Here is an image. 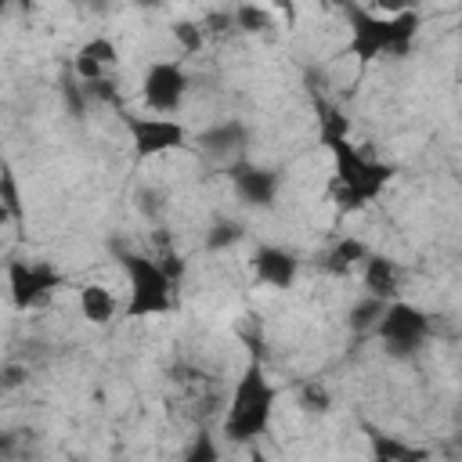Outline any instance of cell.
I'll use <instances>...</instances> for the list:
<instances>
[{"label": "cell", "instance_id": "ffe728a7", "mask_svg": "<svg viewBox=\"0 0 462 462\" xmlns=\"http://www.w3.org/2000/svg\"><path fill=\"white\" fill-rule=\"evenodd\" d=\"M235 22L245 32H260V29H271V11L267 7H256V4H238L235 7Z\"/></svg>", "mask_w": 462, "mask_h": 462}, {"label": "cell", "instance_id": "30bf717a", "mask_svg": "<svg viewBox=\"0 0 462 462\" xmlns=\"http://www.w3.org/2000/svg\"><path fill=\"white\" fill-rule=\"evenodd\" d=\"M296 271H300L296 256L285 253V249H278V245H260L253 253V274L263 285H271V289H289L296 282Z\"/></svg>", "mask_w": 462, "mask_h": 462}, {"label": "cell", "instance_id": "7a4b0ae2", "mask_svg": "<svg viewBox=\"0 0 462 462\" xmlns=\"http://www.w3.org/2000/svg\"><path fill=\"white\" fill-rule=\"evenodd\" d=\"M350 18V40H346V54L357 58L361 65L379 58V54H393L404 58L419 36V14L408 11H393V14H375L368 7L350 4L346 7Z\"/></svg>", "mask_w": 462, "mask_h": 462}, {"label": "cell", "instance_id": "d4e9b609", "mask_svg": "<svg viewBox=\"0 0 462 462\" xmlns=\"http://www.w3.org/2000/svg\"><path fill=\"white\" fill-rule=\"evenodd\" d=\"M249 462H271V458H267L263 451H253V455H249Z\"/></svg>", "mask_w": 462, "mask_h": 462}, {"label": "cell", "instance_id": "ac0fdd59", "mask_svg": "<svg viewBox=\"0 0 462 462\" xmlns=\"http://www.w3.org/2000/svg\"><path fill=\"white\" fill-rule=\"evenodd\" d=\"M0 202H4V220L22 224V199H18V184H14L11 166L0 170Z\"/></svg>", "mask_w": 462, "mask_h": 462}, {"label": "cell", "instance_id": "5bb4252c", "mask_svg": "<svg viewBox=\"0 0 462 462\" xmlns=\"http://www.w3.org/2000/svg\"><path fill=\"white\" fill-rule=\"evenodd\" d=\"M245 123L242 119H227V123H217V126H209L206 134H199V144H202V152H209V155H227V152H235L238 144H245Z\"/></svg>", "mask_w": 462, "mask_h": 462}, {"label": "cell", "instance_id": "6da1fadb", "mask_svg": "<svg viewBox=\"0 0 462 462\" xmlns=\"http://www.w3.org/2000/svg\"><path fill=\"white\" fill-rule=\"evenodd\" d=\"M318 130H321V144L332 152V162H336V206L343 213H354L390 184L393 166L357 152L350 144L346 116L325 101H318Z\"/></svg>", "mask_w": 462, "mask_h": 462}, {"label": "cell", "instance_id": "8992f818", "mask_svg": "<svg viewBox=\"0 0 462 462\" xmlns=\"http://www.w3.org/2000/svg\"><path fill=\"white\" fill-rule=\"evenodd\" d=\"M61 285H65V278L51 263H29V260H11L7 263V289H11V300H14L18 310H29V307L43 303Z\"/></svg>", "mask_w": 462, "mask_h": 462}, {"label": "cell", "instance_id": "8fae6325", "mask_svg": "<svg viewBox=\"0 0 462 462\" xmlns=\"http://www.w3.org/2000/svg\"><path fill=\"white\" fill-rule=\"evenodd\" d=\"M116 61H119L116 43H112L108 36H94V40H87V43L76 51L72 69H76V76H79L83 83H101V79H105V69L116 65Z\"/></svg>", "mask_w": 462, "mask_h": 462}, {"label": "cell", "instance_id": "603a6c76", "mask_svg": "<svg viewBox=\"0 0 462 462\" xmlns=\"http://www.w3.org/2000/svg\"><path fill=\"white\" fill-rule=\"evenodd\" d=\"M159 267H162V271L170 274V282H173V285H177V282L184 278V260H180L177 253H162V260H159Z\"/></svg>", "mask_w": 462, "mask_h": 462}, {"label": "cell", "instance_id": "484cf974", "mask_svg": "<svg viewBox=\"0 0 462 462\" xmlns=\"http://www.w3.org/2000/svg\"><path fill=\"white\" fill-rule=\"evenodd\" d=\"M372 462H390V458H375V455H372Z\"/></svg>", "mask_w": 462, "mask_h": 462}, {"label": "cell", "instance_id": "4fadbf2b", "mask_svg": "<svg viewBox=\"0 0 462 462\" xmlns=\"http://www.w3.org/2000/svg\"><path fill=\"white\" fill-rule=\"evenodd\" d=\"M368 440H372V455L375 458H390V462H426L430 451L411 444V440H401L393 433H383V430H368Z\"/></svg>", "mask_w": 462, "mask_h": 462}, {"label": "cell", "instance_id": "52a82bcc", "mask_svg": "<svg viewBox=\"0 0 462 462\" xmlns=\"http://www.w3.org/2000/svg\"><path fill=\"white\" fill-rule=\"evenodd\" d=\"M126 130H130V144L141 159L177 152L188 141V130L177 119H166V116H126Z\"/></svg>", "mask_w": 462, "mask_h": 462}, {"label": "cell", "instance_id": "ba28073f", "mask_svg": "<svg viewBox=\"0 0 462 462\" xmlns=\"http://www.w3.org/2000/svg\"><path fill=\"white\" fill-rule=\"evenodd\" d=\"M188 94V76H184V65L180 61H152L144 79H141V97L152 112L159 116H170L180 108Z\"/></svg>", "mask_w": 462, "mask_h": 462}, {"label": "cell", "instance_id": "277c9868", "mask_svg": "<svg viewBox=\"0 0 462 462\" xmlns=\"http://www.w3.org/2000/svg\"><path fill=\"white\" fill-rule=\"evenodd\" d=\"M119 263L126 271L130 300H126V318H152V314H170L177 307V285L170 274L159 267V260L141 256V253H119Z\"/></svg>", "mask_w": 462, "mask_h": 462}, {"label": "cell", "instance_id": "3957f363", "mask_svg": "<svg viewBox=\"0 0 462 462\" xmlns=\"http://www.w3.org/2000/svg\"><path fill=\"white\" fill-rule=\"evenodd\" d=\"M274 386L271 379L263 375L260 361L253 357L245 365V372L238 375L235 383V393H231V404H227V415H224V433L227 440L235 444H253L260 440V433L271 426V415H274Z\"/></svg>", "mask_w": 462, "mask_h": 462}, {"label": "cell", "instance_id": "9a60e30c", "mask_svg": "<svg viewBox=\"0 0 462 462\" xmlns=\"http://www.w3.org/2000/svg\"><path fill=\"white\" fill-rule=\"evenodd\" d=\"M79 310L90 325H108L116 318V296L101 282H87L79 289Z\"/></svg>", "mask_w": 462, "mask_h": 462}, {"label": "cell", "instance_id": "5b68a950", "mask_svg": "<svg viewBox=\"0 0 462 462\" xmlns=\"http://www.w3.org/2000/svg\"><path fill=\"white\" fill-rule=\"evenodd\" d=\"M375 336L383 339L386 354H393V357H411V354L426 343V336H430V314L419 310L415 303L393 300V303L383 310V318H379V325H375Z\"/></svg>", "mask_w": 462, "mask_h": 462}, {"label": "cell", "instance_id": "e0dca14e", "mask_svg": "<svg viewBox=\"0 0 462 462\" xmlns=\"http://www.w3.org/2000/svg\"><path fill=\"white\" fill-rule=\"evenodd\" d=\"M386 307H390V303H383V300H375V296H365V300L350 310V318H346V321H350V328H354V332H368V328L375 332V325H379V318H383V310H386Z\"/></svg>", "mask_w": 462, "mask_h": 462}, {"label": "cell", "instance_id": "d6986e66", "mask_svg": "<svg viewBox=\"0 0 462 462\" xmlns=\"http://www.w3.org/2000/svg\"><path fill=\"white\" fill-rule=\"evenodd\" d=\"M242 235H245V231H242V224H238V220H220V224H213V227L206 231V249H209V253L231 249Z\"/></svg>", "mask_w": 462, "mask_h": 462}, {"label": "cell", "instance_id": "7402d4cb", "mask_svg": "<svg viewBox=\"0 0 462 462\" xmlns=\"http://www.w3.org/2000/svg\"><path fill=\"white\" fill-rule=\"evenodd\" d=\"M173 36L180 40V47H184V51H199V47H202V40H206V29H202V25H195V22H177V25H173Z\"/></svg>", "mask_w": 462, "mask_h": 462}, {"label": "cell", "instance_id": "2e32d148", "mask_svg": "<svg viewBox=\"0 0 462 462\" xmlns=\"http://www.w3.org/2000/svg\"><path fill=\"white\" fill-rule=\"evenodd\" d=\"M357 260H368V249H365V242H357V238H343V242H336V249L328 253V271L332 274H346Z\"/></svg>", "mask_w": 462, "mask_h": 462}, {"label": "cell", "instance_id": "cb8c5ba5", "mask_svg": "<svg viewBox=\"0 0 462 462\" xmlns=\"http://www.w3.org/2000/svg\"><path fill=\"white\" fill-rule=\"evenodd\" d=\"M303 404H307L310 411H325V408H328V393H325L321 386H314V383H310V386L303 390Z\"/></svg>", "mask_w": 462, "mask_h": 462}, {"label": "cell", "instance_id": "44dd1931", "mask_svg": "<svg viewBox=\"0 0 462 462\" xmlns=\"http://www.w3.org/2000/svg\"><path fill=\"white\" fill-rule=\"evenodd\" d=\"M184 462H220V448H217V440L202 430V433L191 440V448L184 451Z\"/></svg>", "mask_w": 462, "mask_h": 462}, {"label": "cell", "instance_id": "9c48e42d", "mask_svg": "<svg viewBox=\"0 0 462 462\" xmlns=\"http://www.w3.org/2000/svg\"><path fill=\"white\" fill-rule=\"evenodd\" d=\"M227 177H231L235 195H238L245 206H253V209H267V206H274L278 177H274L271 170L253 166V162H231Z\"/></svg>", "mask_w": 462, "mask_h": 462}, {"label": "cell", "instance_id": "7c38bea8", "mask_svg": "<svg viewBox=\"0 0 462 462\" xmlns=\"http://www.w3.org/2000/svg\"><path fill=\"white\" fill-rule=\"evenodd\" d=\"M397 278H401V271H397V263L393 260H386V256H368L365 260V289H368V296H375V300H393L397 296Z\"/></svg>", "mask_w": 462, "mask_h": 462}]
</instances>
